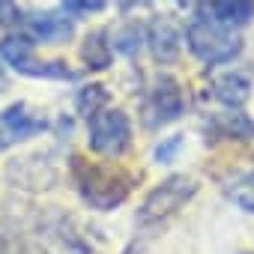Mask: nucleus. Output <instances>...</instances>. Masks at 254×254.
Returning a JSON list of instances; mask_svg holds the SVG:
<instances>
[{"instance_id":"6ab92c4d","label":"nucleus","mask_w":254,"mask_h":254,"mask_svg":"<svg viewBox=\"0 0 254 254\" xmlns=\"http://www.w3.org/2000/svg\"><path fill=\"white\" fill-rule=\"evenodd\" d=\"M21 21V9L15 6V0H0V24H18Z\"/></svg>"},{"instance_id":"aec40b11","label":"nucleus","mask_w":254,"mask_h":254,"mask_svg":"<svg viewBox=\"0 0 254 254\" xmlns=\"http://www.w3.org/2000/svg\"><path fill=\"white\" fill-rule=\"evenodd\" d=\"M117 3H120L123 9H135V6H147L150 0H117Z\"/></svg>"},{"instance_id":"f3484780","label":"nucleus","mask_w":254,"mask_h":254,"mask_svg":"<svg viewBox=\"0 0 254 254\" xmlns=\"http://www.w3.org/2000/svg\"><path fill=\"white\" fill-rule=\"evenodd\" d=\"M180 150H183V135H171V138H165V141L156 147V162H159V165H171Z\"/></svg>"},{"instance_id":"0eeeda50","label":"nucleus","mask_w":254,"mask_h":254,"mask_svg":"<svg viewBox=\"0 0 254 254\" xmlns=\"http://www.w3.org/2000/svg\"><path fill=\"white\" fill-rule=\"evenodd\" d=\"M48 129L45 117H33L27 114L24 105H9L3 114H0V147L15 144V141H27L39 132Z\"/></svg>"},{"instance_id":"f257e3e1","label":"nucleus","mask_w":254,"mask_h":254,"mask_svg":"<svg viewBox=\"0 0 254 254\" xmlns=\"http://www.w3.org/2000/svg\"><path fill=\"white\" fill-rule=\"evenodd\" d=\"M186 45L206 66H224V63H233L242 54L239 33L233 27L209 18V15H194L189 21V27H186Z\"/></svg>"},{"instance_id":"9d476101","label":"nucleus","mask_w":254,"mask_h":254,"mask_svg":"<svg viewBox=\"0 0 254 254\" xmlns=\"http://www.w3.org/2000/svg\"><path fill=\"white\" fill-rule=\"evenodd\" d=\"M144 33H147L150 51H153V57H156L159 63H174V60L180 57L183 36H180V27H177L171 18H153Z\"/></svg>"},{"instance_id":"2eb2a0df","label":"nucleus","mask_w":254,"mask_h":254,"mask_svg":"<svg viewBox=\"0 0 254 254\" xmlns=\"http://www.w3.org/2000/svg\"><path fill=\"white\" fill-rule=\"evenodd\" d=\"M75 108H78L81 117H93L96 111L108 108V90H105L102 84H87V87H81L78 96H75Z\"/></svg>"},{"instance_id":"7ed1b4c3","label":"nucleus","mask_w":254,"mask_h":254,"mask_svg":"<svg viewBox=\"0 0 254 254\" xmlns=\"http://www.w3.org/2000/svg\"><path fill=\"white\" fill-rule=\"evenodd\" d=\"M87 144L93 153L117 159L132 147V123L120 108H102L87 117Z\"/></svg>"},{"instance_id":"a211bd4d","label":"nucleus","mask_w":254,"mask_h":254,"mask_svg":"<svg viewBox=\"0 0 254 254\" xmlns=\"http://www.w3.org/2000/svg\"><path fill=\"white\" fill-rule=\"evenodd\" d=\"M108 6V0H63V9L72 12V15H96Z\"/></svg>"},{"instance_id":"ddd939ff","label":"nucleus","mask_w":254,"mask_h":254,"mask_svg":"<svg viewBox=\"0 0 254 254\" xmlns=\"http://www.w3.org/2000/svg\"><path fill=\"white\" fill-rule=\"evenodd\" d=\"M114 57V45L108 42V30H93L84 45H81V60L87 63V69H108Z\"/></svg>"},{"instance_id":"423d86ee","label":"nucleus","mask_w":254,"mask_h":254,"mask_svg":"<svg viewBox=\"0 0 254 254\" xmlns=\"http://www.w3.org/2000/svg\"><path fill=\"white\" fill-rule=\"evenodd\" d=\"M21 21L33 42L63 45L75 36V18H69L66 12H27Z\"/></svg>"},{"instance_id":"dca6fc26","label":"nucleus","mask_w":254,"mask_h":254,"mask_svg":"<svg viewBox=\"0 0 254 254\" xmlns=\"http://www.w3.org/2000/svg\"><path fill=\"white\" fill-rule=\"evenodd\" d=\"M144 39H147V33H144L141 24H126L123 30H117V33L111 36V45H114V51H120V54H126V57H132V54L141 48Z\"/></svg>"},{"instance_id":"6e6552de","label":"nucleus","mask_w":254,"mask_h":254,"mask_svg":"<svg viewBox=\"0 0 254 254\" xmlns=\"http://www.w3.org/2000/svg\"><path fill=\"white\" fill-rule=\"evenodd\" d=\"M183 108H186V102H183V90H180V84H177L171 75H159L156 84H153V90H150L147 111L156 114V123L165 126V123L180 120V117H183Z\"/></svg>"},{"instance_id":"4468645a","label":"nucleus","mask_w":254,"mask_h":254,"mask_svg":"<svg viewBox=\"0 0 254 254\" xmlns=\"http://www.w3.org/2000/svg\"><path fill=\"white\" fill-rule=\"evenodd\" d=\"M227 197H230L242 212H254V171L233 177L230 186H227Z\"/></svg>"},{"instance_id":"20e7f679","label":"nucleus","mask_w":254,"mask_h":254,"mask_svg":"<svg viewBox=\"0 0 254 254\" xmlns=\"http://www.w3.org/2000/svg\"><path fill=\"white\" fill-rule=\"evenodd\" d=\"M33 48H36V42L27 33H9V36L0 39V60L9 63L18 75H27V78H57V81H75L78 78V72L66 69V63H60V60L39 66Z\"/></svg>"},{"instance_id":"412c9836","label":"nucleus","mask_w":254,"mask_h":254,"mask_svg":"<svg viewBox=\"0 0 254 254\" xmlns=\"http://www.w3.org/2000/svg\"><path fill=\"white\" fill-rule=\"evenodd\" d=\"M3 87H6V75H3V66H0V93H3Z\"/></svg>"},{"instance_id":"f03ea898","label":"nucleus","mask_w":254,"mask_h":254,"mask_svg":"<svg viewBox=\"0 0 254 254\" xmlns=\"http://www.w3.org/2000/svg\"><path fill=\"white\" fill-rule=\"evenodd\" d=\"M72 174H75L81 197L99 212H108V209L120 206L126 197H129V189H132V180L126 174H120L114 168L90 165V162H84L78 156L72 159Z\"/></svg>"},{"instance_id":"39448f33","label":"nucleus","mask_w":254,"mask_h":254,"mask_svg":"<svg viewBox=\"0 0 254 254\" xmlns=\"http://www.w3.org/2000/svg\"><path fill=\"white\" fill-rule=\"evenodd\" d=\"M194 194H197V183L191 177H186V174L168 177L147 194V200L141 206V221H162V218L174 215L180 206H186Z\"/></svg>"},{"instance_id":"f8f14e48","label":"nucleus","mask_w":254,"mask_h":254,"mask_svg":"<svg viewBox=\"0 0 254 254\" xmlns=\"http://www.w3.org/2000/svg\"><path fill=\"white\" fill-rule=\"evenodd\" d=\"M212 18L227 27H245L254 21V0H209Z\"/></svg>"},{"instance_id":"9b49d317","label":"nucleus","mask_w":254,"mask_h":254,"mask_svg":"<svg viewBox=\"0 0 254 254\" xmlns=\"http://www.w3.org/2000/svg\"><path fill=\"white\" fill-rule=\"evenodd\" d=\"M212 96L224 108H242L251 99V81L242 72H224V75L212 78Z\"/></svg>"},{"instance_id":"1a4fd4ad","label":"nucleus","mask_w":254,"mask_h":254,"mask_svg":"<svg viewBox=\"0 0 254 254\" xmlns=\"http://www.w3.org/2000/svg\"><path fill=\"white\" fill-rule=\"evenodd\" d=\"M206 132L221 141H251L254 138V120L242 108H227L206 120Z\"/></svg>"}]
</instances>
